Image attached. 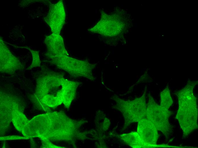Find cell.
<instances>
[{
  "mask_svg": "<svg viewBox=\"0 0 198 148\" xmlns=\"http://www.w3.org/2000/svg\"><path fill=\"white\" fill-rule=\"evenodd\" d=\"M130 135L131 138L130 144L132 147L135 148L148 147L137 132H134L131 133Z\"/></svg>",
  "mask_w": 198,
  "mask_h": 148,
  "instance_id": "9c48e42d",
  "label": "cell"
},
{
  "mask_svg": "<svg viewBox=\"0 0 198 148\" xmlns=\"http://www.w3.org/2000/svg\"><path fill=\"white\" fill-rule=\"evenodd\" d=\"M138 133L148 147H156L159 135L154 124L146 118L139 121Z\"/></svg>",
  "mask_w": 198,
  "mask_h": 148,
  "instance_id": "52a82bcc",
  "label": "cell"
},
{
  "mask_svg": "<svg viewBox=\"0 0 198 148\" xmlns=\"http://www.w3.org/2000/svg\"><path fill=\"white\" fill-rule=\"evenodd\" d=\"M37 79V88L40 90L38 97L42 103L51 107L62 103L69 107L80 83L68 80L63 75L54 72L43 74Z\"/></svg>",
  "mask_w": 198,
  "mask_h": 148,
  "instance_id": "6da1fadb",
  "label": "cell"
},
{
  "mask_svg": "<svg viewBox=\"0 0 198 148\" xmlns=\"http://www.w3.org/2000/svg\"><path fill=\"white\" fill-rule=\"evenodd\" d=\"M197 83V81H190L177 92L179 107L176 118L179 121L185 137L198 128V110L196 98L193 91Z\"/></svg>",
  "mask_w": 198,
  "mask_h": 148,
  "instance_id": "7a4b0ae2",
  "label": "cell"
},
{
  "mask_svg": "<svg viewBox=\"0 0 198 148\" xmlns=\"http://www.w3.org/2000/svg\"><path fill=\"white\" fill-rule=\"evenodd\" d=\"M28 49L32 53L33 58L32 63L28 69H30L35 67L40 66V61L39 56V52L33 50L29 48Z\"/></svg>",
  "mask_w": 198,
  "mask_h": 148,
  "instance_id": "30bf717a",
  "label": "cell"
},
{
  "mask_svg": "<svg viewBox=\"0 0 198 148\" xmlns=\"http://www.w3.org/2000/svg\"><path fill=\"white\" fill-rule=\"evenodd\" d=\"M65 13L62 0L54 4H50L49 12L44 18L50 27L52 33L60 34L64 24Z\"/></svg>",
  "mask_w": 198,
  "mask_h": 148,
  "instance_id": "5b68a950",
  "label": "cell"
},
{
  "mask_svg": "<svg viewBox=\"0 0 198 148\" xmlns=\"http://www.w3.org/2000/svg\"><path fill=\"white\" fill-rule=\"evenodd\" d=\"M160 106L164 108L169 110L172 104V100L170 94L169 88H166L160 93Z\"/></svg>",
  "mask_w": 198,
  "mask_h": 148,
  "instance_id": "ba28073f",
  "label": "cell"
},
{
  "mask_svg": "<svg viewBox=\"0 0 198 148\" xmlns=\"http://www.w3.org/2000/svg\"><path fill=\"white\" fill-rule=\"evenodd\" d=\"M172 112L156 103L150 97L147 109L146 118L151 122L157 130L160 131L168 139L171 130L169 122Z\"/></svg>",
  "mask_w": 198,
  "mask_h": 148,
  "instance_id": "3957f363",
  "label": "cell"
},
{
  "mask_svg": "<svg viewBox=\"0 0 198 148\" xmlns=\"http://www.w3.org/2000/svg\"><path fill=\"white\" fill-rule=\"evenodd\" d=\"M0 71L9 74L23 68L19 60L13 56L3 41L0 40Z\"/></svg>",
  "mask_w": 198,
  "mask_h": 148,
  "instance_id": "8992f818",
  "label": "cell"
},
{
  "mask_svg": "<svg viewBox=\"0 0 198 148\" xmlns=\"http://www.w3.org/2000/svg\"><path fill=\"white\" fill-rule=\"evenodd\" d=\"M44 43L47 48V56L52 63L60 68L69 57L65 48L62 37L60 34L52 33L46 36Z\"/></svg>",
  "mask_w": 198,
  "mask_h": 148,
  "instance_id": "277c9868",
  "label": "cell"
}]
</instances>
